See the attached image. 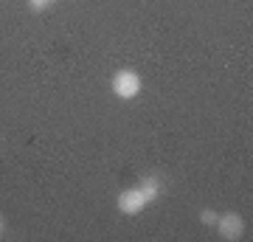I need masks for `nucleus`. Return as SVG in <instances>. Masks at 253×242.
Returning a JSON list of instances; mask_svg holds the SVG:
<instances>
[{
    "instance_id": "obj_1",
    "label": "nucleus",
    "mask_w": 253,
    "mask_h": 242,
    "mask_svg": "<svg viewBox=\"0 0 253 242\" xmlns=\"http://www.w3.org/2000/svg\"><path fill=\"white\" fill-rule=\"evenodd\" d=\"M149 203H152V197H149V192H146L141 183L118 194V211H121V214H129V217L141 214Z\"/></svg>"
},
{
    "instance_id": "obj_2",
    "label": "nucleus",
    "mask_w": 253,
    "mask_h": 242,
    "mask_svg": "<svg viewBox=\"0 0 253 242\" xmlns=\"http://www.w3.org/2000/svg\"><path fill=\"white\" fill-rule=\"evenodd\" d=\"M113 93L124 101L135 99L138 93H141V76H138L135 71H129V68L118 71L116 76H113Z\"/></svg>"
},
{
    "instance_id": "obj_3",
    "label": "nucleus",
    "mask_w": 253,
    "mask_h": 242,
    "mask_svg": "<svg viewBox=\"0 0 253 242\" xmlns=\"http://www.w3.org/2000/svg\"><path fill=\"white\" fill-rule=\"evenodd\" d=\"M217 231L222 240H239L245 234V220L239 214H225L217 217Z\"/></svg>"
},
{
    "instance_id": "obj_4",
    "label": "nucleus",
    "mask_w": 253,
    "mask_h": 242,
    "mask_svg": "<svg viewBox=\"0 0 253 242\" xmlns=\"http://www.w3.org/2000/svg\"><path fill=\"white\" fill-rule=\"evenodd\" d=\"M200 223H206V225H217V214H214V211H203V214H200Z\"/></svg>"
},
{
    "instance_id": "obj_5",
    "label": "nucleus",
    "mask_w": 253,
    "mask_h": 242,
    "mask_svg": "<svg viewBox=\"0 0 253 242\" xmlns=\"http://www.w3.org/2000/svg\"><path fill=\"white\" fill-rule=\"evenodd\" d=\"M48 3H51V0H28L31 11H42V9H48Z\"/></svg>"
},
{
    "instance_id": "obj_6",
    "label": "nucleus",
    "mask_w": 253,
    "mask_h": 242,
    "mask_svg": "<svg viewBox=\"0 0 253 242\" xmlns=\"http://www.w3.org/2000/svg\"><path fill=\"white\" fill-rule=\"evenodd\" d=\"M0 234H3V217H0Z\"/></svg>"
}]
</instances>
